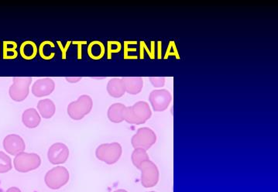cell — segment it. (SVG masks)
I'll return each instance as SVG.
<instances>
[{
	"label": "cell",
	"mask_w": 278,
	"mask_h": 192,
	"mask_svg": "<svg viewBox=\"0 0 278 192\" xmlns=\"http://www.w3.org/2000/svg\"><path fill=\"white\" fill-rule=\"evenodd\" d=\"M151 115L152 112L148 103L140 101L133 106H126L123 112V120L130 124L140 125L146 123Z\"/></svg>",
	"instance_id": "obj_1"
},
{
	"label": "cell",
	"mask_w": 278,
	"mask_h": 192,
	"mask_svg": "<svg viewBox=\"0 0 278 192\" xmlns=\"http://www.w3.org/2000/svg\"><path fill=\"white\" fill-rule=\"evenodd\" d=\"M93 106V101L89 95H82L67 106V114L74 120H81L89 114Z\"/></svg>",
	"instance_id": "obj_2"
},
{
	"label": "cell",
	"mask_w": 278,
	"mask_h": 192,
	"mask_svg": "<svg viewBox=\"0 0 278 192\" xmlns=\"http://www.w3.org/2000/svg\"><path fill=\"white\" fill-rule=\"evenodd\" d=\"M122 147L118 143L103 144L97 147L95 156L99 161L107 165H114L121 157Z\"/></svg>",
	"instance_id": "obj_3"
},
{
	"label": "cell",
	"mask_w": 278,
	"mask_h": 192,
	"mask_svg": "<svg viewBox=\"0 0 278 192\" xmlns=\"http://www.w3.org/2000/svg\"><path fill=\"white\" fill-rule=\"evenodd\" d=\"M41 165V159L36 154L22 152L13 160L15 169L21 173H26L37 169Z\"/></svg>",
	"instance_id": "obj_4"
},
{
	"label": "cell",
	"mask_w": 278,
	"mask_h": 192,
	"mask_svg": "<svg viewBox=\"0 0 278 192\" xmlns=\"http://www.w3.org/2000/svg\"><path fill=\"white\" fill-rule=\"evenodd\" d=\"M33 78L31 77H16L13 78L12 85L9 87V94L11 99L15 102H22L27 98L29 86Z\"/></svg>",
	"instance_id": "obj_5"
},
{
	"label": "cell",
	"mask_w": 278,
	"mask_h": 192,
	"mask_svg": "<svg viewBox=\"0 0 278 192\" xmlns=\"http://www.w3.org/2000/svg\"><path fill=\"white\" fill-rule=\"evenodd\" d=\"M45 183L50 189L57 190L61 189L69 181V172L64 167L52 168L45 175Z\"/></svg>",
	"instance_id": "obj_6"
},
{
	"label": "cell",
	"mask_w": 278,
	"mask_h": 192,
	"mask_svg": "<svg viewBox=\"0 0 278 192\" xmlns=\"http://www.w3.org/2000/svg\"><path fill=\"white\" fill-rule=\"evenodd\" d=\"M157 136L155 133L148 127H143L139 129L137 134L133 136L131 143L135 149L140 148L147 151L155 144Z\"/></svg>",
	"instance_id": "obj_7"
},
{
	"label": "cell",
	"mask_w": 278,
	"mask_h": 192,
	"mask_svg": "<svg viewBox=\"0 0 278 192\" xmlns=\"http://www.w3.org/2000/svg\"><path fill=\"white\" fill-rule=\"evenodd\" d=\"M141 171V182L145 188H152L159 180V171L152 161H147L138 168Z\"/></svg>",
	"instance_id": "obj_8"
},
{
	"label": "cell",
	"mask_w": 278,
	"mask_h": 192,
	"mask_svg": "<svg viewBox=\"0 0 278 192\" xmlns=\"http://www.w3.org/2000/svg\"><path fill=\"white\" fill-rule=\"evenodd\" d=\"M172 100L171 92L167 89H157L151 92L149 101L156 112H163L168 109Z\"/></svg>",
	"instance_id": "obj_9"
},
{
	"label": "cell",
	"mask_w": 278,
	"mask_h": 192,
	"mask_svg": "<svg viewBox=\"0 0 278 192\" xmlns=\"http://www.w3.org/2000/svg\"><path fill=\"white\" fill-rule=\"evenodd\" d=\"M47 158L52 165H63L69 158V149L62 143H56L49 148Z\"/></svg>",
	"instance_id": "obj_10"
},
{
	"label": "cell",
	"mask_w": 278,
	"mask_h": 192,
	"mask_svg": "<svg viewBox=\"0 0 278 192\" xmlns=\"http://www.w3.org/2000/svg\"><path fill=\"white\" fill-rule=\"evenodd\" d=\"M4 150L6 153L16 156L17 154L24 151L26 148L24 140L20 136L16 134H10L5 137L3 140Z\"/></svg>",
	"instance_id": "obj_11"
},
{
	"label": "cell",
	"mask_w": 278,
	"mask_h": 192,
	"mask_svg": "<svg viewBox=\"0 0 278 192\" xmlns=\"http://www.w3.org/2000/svg\"><path fill=\"white\" fill-rule=\"evenodd\" d=\"M54 88L55 83L53 79L50 78H40L32 86V93L36 97H44L54 92Z\"/></svg>",
	"instance_id": "obj_12"
},
{
	"label": "cell",
	"mask_w": 278,
	"mask_h": 192,
	"mask_svg": "<svg viewBox=\"0 0 278 192\" xmlns=\"http://www.w3.org/2000/svg\"><path fill=\"white\" fill-rule=\"evenodd\" d=\"M125 90L130 95H137L144 87V80L140 77H125L122 78Z\"/></svg>",
	"instance_id": "obj_13"
},
{
	"label": "cell",
	"mask_w": 278,
	"mask_h": 192,
	"mask_svg": "<svg viewBox=\"0 0 278 192\" xmlns=\"http://www.w3.org/2000/svg\"><path fill=\"white\" fill-rule=\"evenodd\" d=\"M22 121L25 127L29 129L36 128L40 125L41 118L35 109H28L22 113Z\"/></svg>",
	"instance_id": "obj_14"
},
{
	"label": "cell",
	"mask_w": 278,
	"mask_h": 192,
	"mask_svg": "<svg viewBox=\"0 0 278 192\" xmlns=\"http://www.w3.org/2000/svg\"><path fill=\"white\" fill-rule=\"evenodd\" d=\"M107 92L113 98H120L126 93L122 78H113L107 84Z\"/></svg>",
	"instance_id": "obj_15"
},
{
	"label": "cell",
	"mask_w": 278,
	"mask_h": 192,
	"mask_svg": "<svg viewBox=\"0 0 278 192\" xmlns=\"http://www.w3.org/2000/svg\"><path fill=\"white\" fill-rule=\"evenodd\" d=\"M38 52V49L36 43L31 40L22 42L19 47V54L22 58L26 61H30L36 57Z\"/></svg>",
	"instance_id": "obj_16"
},
{
	"label": "cell",
	"mask_w": 278,
	"mask_h": 192,
	"mask_svg": "<svg viewBox=\"0 0 278 192\" xmlns=\"http://www.w3.org/2000/svg\"><path fill=\"white\" fill-rule=\"evenodd\" d=\"M39 113L43 119H50L55 113L56 106L53 101L49 99H42L37 103Z\"/></svg>",
	"instance_id": "obj_17"
},
{
	"label": "cell",
	"mask_w": 278,
	"mask_h": 192,
	"mask_svg": "<svg viewBox=\"0 0 278 192\" xmlns=\"http://www.w3.org/2000/svg\"><path fill=\"white\" fill-rule=\"evenodd\" d=\"M126 106L122 103L112 104L108 110V118L112 123H119L123 121V112Z\"/></svg>",
	"instance_id": "obj_18"
},
{
	"label": "cell",
	"mask_w": 278,
	"mask_h": 192,
	"mask_svg": "<svg viewBox=\"0 0 278 192\" xmlns=\"http://www.w3.org/2000/svg\"><path fill=\"white\" fill-rule=\"evenodd\" d=\"M106 48L103 43L100 41H92L89 43L88 47V54L90 58L93 60H99L102 58L105 52H106Z\"/></svg>",
	"instance_id": "obj_19"
},
{
	"label": "cell",
	"mask_w": 278,
	"mask_h": 192,
	"mask_svg": "<svg viewBox=\"0 0 278 192\" xmlns=\"http://www.w3.org/2000/svg\"><path fill=\"white\" fill-rule=\"evenodd\" d=\"M132 162L136 168H138L145 161H150L147 151L144 149H135L132 154Z\"/></svg>",
	"instance_id": "obj_20"
},
{
	"label": "cell",
	"mask_w": 278,
	"mask_h": 192,
	"mask_svg": "<svg viewBox=\"0 0 278 192\" xmlns=\"http://www.w3.org/2000/svg\"><path fill=\"white\" fill-rule=\"evenodd\" d=\"M17 43L14 41L3 42V58L15 59L17 57Z\"/></svg>",
	"instance_id": "obj_21"
},
{
	"label": "cell",
	"mask_w": 278,
	"mask_h": 192,
	"mask_svg": "<svg viewBox=\"0 0 278 192\" xmlns=\"http://www.w3.org/2000/svg\"><path fill=\"white\" fill-rule=\"evenodd\" d=\"M12 168V160L10 157L2 151H0V174L9 172Z\"/></svg>",
	"instance_id": "obj_22"
},
{
	"label": "cell",
	"mask_w": 278,
	"mask_h": 192,
	"mask_svg": "<svg viewBox=\"0 0 278 192\" xmlns=\"http://www.w3.org/2000/svg\"><path fill=\"white\" fill-rule=\"evenodd\" d=\"M150 81L155 88H161L165 84V78L164 77H151Z\"/></svg>",
	"instance_id": "obj_23"
},
{
	"label": "cell",
	"mask_w": 278,
	"mask_h": 192,
	"mask_svg": "<svg viewBox=\"0 0 278 192\" xmlns=\"http://www.w3.org/2000/svg\"><path fill=\"white\" fill-rule=\"evenodd\" d=\"M67 82H70V83H77V82H80L82 78L81 77H68V78H66Z\"/></svg>",
	"instance_id": "obj_24"
},
{
	"label": "cell",
	"mask_w": 278,
	"mask_h": 192,
	"mask_svg": "<svg viewBox=\"0 0 278 192\" xmlns=\"http://www.w3.org/2000/svg\"><path fill=\"white\" fill-rule=\"evenodd\" d=\"M6 192H21V191L17 188H11V189H8Z\"/></svg>",
	"instance_id": "obj_25"
},
{
	"label": "cell",
	"mask_w": 278,
	"mask_h": 192,
	"mask_svg": "<svg viewBox=\"0 0 278 192\" xmlns=\"http://www.w3.org/2000/svg\"><path fill=\"white\" fill-rule=\"evenodd\" d=\"M114 192H127L126 190H123V189H119V190L115 191Z\"/></svg>",
	"instance_id": "obj_26"
},
{
	"label": "cell",
	"mask_w": 278,
	"mask_h": 192,
	"mask_svg": "<svg viewBox=\"0 0 278 192\" xmlns=\"http://www.w3.org/2000/svg\"></svg>",
	"instance_id": "obj_27"
}]
</instances>
